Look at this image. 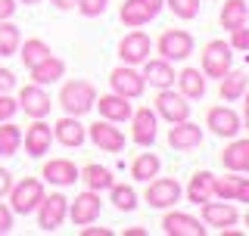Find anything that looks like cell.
Returning a JSON list of instances; mask_svg holds the SVG:
<instances>
[{
  "label": "cell",
  "mask_w": 249,
  "mask_h": 236,
  "mask_svg": "<svg viewBox=\"0 0 249 236\" xmlns=\"http://www.w3.org/2000/svg\"><path fill=\"white\" fill-rule=\"evenodd\" d=\"M56 103L62 106V112H66V115L81 118V115H88L90 109H93V103H97V87H93L90 81H84V78H72V81L62 84Z\"/></svg>",
  "instance_id": "1"
},
{
  "label": "cell",
  "mask_w": 249,
  "mask_h": 236,
  "mask_svg": "<svg viewBox=\"0 0 249 236\" xmlns=\"http://www.w3.org/2000/svg\"><path fill=\"white\" fill-rule=\"evenodd\" d=\"M10 208H13V215H31L37 205H41V199L47 196L44 190V180L41 177H22V180H13V186H10Z\"/></svg>",
  "instance_id": "2"
},
{
  "label": "cell",
  "mask_w": 249,
  "mask_h": 236,
  "mask_svg": "<svg viewBox=\"0 0 249 236\" xmlns=\"http://www.w3.org/2000/svg\"><path fill=\"white\" fill-rule=\"evenodd\" d=\"M181 196H184V190H181V184H178L175 177H159V174L153 180H146V190H143L146 205L159 208V211L175 208L178 202H181Z\"/></svg>",
  "instance_id": "3"
},
{
  "label": "cell",
  "mask_w": 249,
  "mask_h": 236,
  "mask_svg": "<svg viewBox=\"0 0 249 236\" xmlns=\"http://www.w3.org/2000/svg\"><path fill=\"white\" fill-rule=\"evenodd\" d=\"M193 47H196V41H193V34L184 31V28H165L159 34V41H156L159 56L168 59V62H184L193 53Z\"/></svg>",
  "instance_id": "4"
},
{
  "label": "cell",
  "mask_w": 249,
  "mask_h": 236,
  "mask_svg": "<svg viewBox=\"0 0 249 236\" xmlns=\"http://www.w3.org/2000/svg\"><path fill=\"white\" fill-rule=\"evenodd\" d=\"M199 68L206 78H224V72L233 68V53H231V44L224 41H209L202 47V59H199Z\"/></svg>",
  "instance_id": "5"
},
{
  "label": "cell",
  "mask_w": 249,
  "mask_h": 236,
  "mask_svg": "<svg viewBox=\"0 0 249 236\" xmlns=\"http://www.w3.org/2000/svg\"><path fill=\"white\" fill-rule=\"evenodd\" d=\"M35 215H37V227H41L44 233H53V230H59L62 221L69 218V199L62 193H50V196L41 199V205L35 208Z\"/></svg>",
  "instance_id": "6"
},
{
  "label": "cell",
  "mask_w": 249,
  "mask_h": 236,
  "mask_svg": "<svg viewBox=\"0 0 249 236\" xmlns=\"http://www.w3.org/2000/svg\"><path fill=\"white\" fill-rule=\"evenodd\" d=\"M109 87H112V93H119V97H128V100H137L143 97L146 90V81L143 75L137 72V66H115L112 72H109Z\"/></svg>",
  "instance_id": "7"
},
{
  "label": "cell",
  "mask_w": 249,
  "mask_h": 236,
  "mask_svg": "<svg viewBox=\"0 0 249 236\" xmlns=\"http://www.w3.org/2000/svg\"><path fill=\"white\" fill-rule=\"evenodd\" d=\"M131 140H134L137 146L150 149L156 143V134H159V115H156V109L150 106H140L131 112Z\"/></svg>",
  "instance_id": "8"
},
{
  "label": "cell",
  "mask_w": 249,
  "mask_h": 236,
  "mask_svg": "<svg viewBox=\"0 0 249 236\" xmlns=\"http://www.w3.org/2000/svg\"><path fill=\"white\" fill-rule=\"evenodd\" d=\"M162 6H165V0H124L119 10V19L128 28H143L146 22H153L162 13Z\"/></svg>",
  "instance_id": "9"
},
{
  "label": "cell",
  "mask_w": 249,
  "mask_h": 236,
  "mask_svg": "<svg viewBox=\"0 0 249 236\" xmlns=\"http://www.w3.org/2000/svg\"><path fill=\"white\" fill-rule=\"evenodd\" d=\"M156 115L165 118L168 124H175V121H187V118H190V103H187V97H184L181 90L165 87V90L156 93Z\"/></svg>",
  "instance_id": "10"
},
{
  "label": "cell",
  "mask_w": 249,
  "mask_h": 236,
  "mask_svg": "<svg viewBox=\"0 0 249 236\" xmlns=\"http://www.w3.org/2000/svg\"><path fill=\"white\" fill-rule=\"evenodd\" d=\"M206 128L221 140H231L243 131V121H240V112L231 106H212L206 112Z\"/></svg>",
  "instance_id": "11"
},
{
  "label": "cell",
  "mask_w": 249,
  "mask_h": 236,
  "mask_svg": "<svg viewBox=\"0 0 249 236\" xmlns=\"http://www.w3.org/2000/svg\"><path fill=\"white\" fill-rule=\"evenodd\" d=\"M150 53H153V41H150V34H143L140 28L128 31L119 41V59L124 66H140L143 59H150Z\"/></svg>",
  "instance_id": "12"
},
{
  "label": "cell",
  "mask_w": 249,
  "mask_h": 236,
  "mask_svg": "<svg viewBox=\"0 0 249 236\" xmlns=\"http://www.w3.org/2000/svg\"><path fill=\"white\" fill-rule=\"evenodd\" d=\"M100 208H103V202H100V193L84 190V193H78L75 199H69V221H72L75 227L93 224V221L100 218Z\"/></svg>",
  "instance_id": "13"
},
{
  "label": "cell",
  "mask_w": 249,
  "mask_h": 236,
  "mask_svg": "<svg viewBox=\"0 0 249 236\" xmlns=\"http://www.w3.org/2000/svg\"><path fill=\"white\" fill-rule=\"evenodd\" d=\"M88 140L100 152H122L124 149V134L115 128V121H106V118H100L88 128Z\"/></svg>",
  "instance_id": "14"
},
{
  "label": "cell",
  "mask_w": 249,
  "mask_h": 236,
  "mask_svg": "<svg viewBox=\"0 0 249 236\" xmlns=\"http://www.w3.org/2000/svg\"><path fill=\"white\" fill-rule=\"evenodd\" d=\"M199 218L206 227H218V230H224V227H233L240 221V211L233 202H224V199H209L199 205Z\"/></svg>",
  "instance_id": "15"
},
{
  "label": "cell",
  "mask_w": 249,
  "mask_h": 236,
  "mask_svg": "<svg viewBox=\"0 0 249 236\" xmlns=\"http://www.w3.org/2000/svg\"><path fill=\"white\" fill-rule=\"evenodd\" d=\"M16 103H19V109L25 112L28 118H47L50 115V106H53V100H50V93H47L41 84H25V87L19 90V97H16Z\"/></svg>",
  "instance_id": "16"
},
{
  "label": "cell",
  "mask_w": 249,
  "mask_h": 236,
  "mask_svg": "<svg viewBox=\"0 0 249 236\" xmlns=\"http://www.w3.org/2000/svg\"><path fill=\"white\" fill-rule=\"evenodd\" d=\"M140 75H143V81L150 84V87L156 90H165V87H175V66H171L168 59H162V56H150V59H143L140 62Z\"/></svg>",
  "instance_id": "17"
},
{
  "label": "cell",
  "mask_w": 249,
  "mask_h": 236,
  "mask_svg": "<svg viewBox=\"0 0 249 236\" xmlns=\"http://www.w3.org/2000/svg\"><path fill=\"white\" fill-rule=\"evenodd\" d=\"M168 146L175 149V152H190V149L202 146V128L193 124L190 118H187V121H175L168 128Z\"/></svg>",
  "instance_id": "18"
},
{
  "label": "cell",
  "mask_w": 249,
  "mask_h": 236,
  "mask_svg": "<svg viewBox=\"0 0 249 236\" xmlns=\"http://www.w3.org/2000/svg\"><path fill=\"white\" fill-rule=\"evenodd\" d=\"M22 143H25V152L31 159H41V155H47L50 146H53V128L44 121V118H35V124L22 134Z\"/></svg>",
  "instance_id": "19"
},
{
  "label": "cell",
  "mask_w": 249,
  "mask_h": 236,
  "mask_svg": "<svg viewBox=\"0 0 249 236\" xmlns=\"http://www.w3.org/2000/svg\"><path fill=\"white\" fill-rule=\"evenodd\" d=\"M162 230H165L168 236H206V224H199V218L187 215V211H171V208H165Z\"/></svg>",
  "instance_id": "20"
},
{
  "label": "cell",
  "mask_w": 249,
  "mask_h": 236,
  "mask_svg": "<svg viewBox=\"0 0 249 236\" xmlns=\"http://www.w3.org/2000/svg\"><path fill=\"white\" fill-rule=\"evenodd\" d=\"M53 140L62 143V146H69V149H78L88 140V128H84L75 115H62L59 121L53 124Z\"/></svg>",
  "instance_id": "21"
},
{
  "label": "cell",
  "mask_w": 249,
  "mask_h": 236,
  "mask_svg": "<svg viewBox=\"0 0 249 236\" xmlns=\"http://www.w3.org/2000/svg\"><path fill=\"white\" fill-rule=\"evenodd\" d=\"M221 165L233 174H249V137H231V143L221 149Z\"/></svg>",
  "instance_id": "22"
},
{
  "label": "cell",
  "mask_w": 249,
  "mask_h": 236,
  "mask_svg": "<svg viewBox=\"0 0 249 236\" xmlns=\"http://www.w3.org/2000/svg\"><path fill=\"white\" fill-rule=\"evenodd\" d=\"M78 171L81 168H78L75 162H69V159H50V162H44L41 177L47 184H53V186H72L78 180Z\"/></svg>",
  "instance_id": "23"
},
{
  "label": "cell",
  "mask_w": 249,
  "mask_h": 236,
  "mask_svg": "<svg viewBox=\"0 0 249 236\" xmlns=\"http://www.w3.org/2000/svg\"><path fill=\"white\" fill-rule=\"evenodd\" d=\"M100 109V118H106V121H128L131 112H134V106H131L128 97H119V93H103V97H97V103H93Z\"/></svg>",
  "instance_id": "24"
},
{
  "label": "cell",
  "mask_w": 249,
  "mask_h": 236,
  "mask_svg": "<svg viewBox=\"0 0 249 236\" xmlns=\"http://www.w3.org/2000/svg\"><path fill=\"white\" fill-rule=\"evenodd\" d=\"M184 193H187V202H193V205H202V202L215 199V174L212 171H193Z\"/></svg>",
  "instance_id": "25"
},
{
  "label": "cell",
  "mask_w": 249,
  "mask_h": 236,
  "mask_svg": "<svg viewBox=\"0 0 249 236\" xmlns=\"http://www.w3.org/2000/svg\"><path fill=\"white\" fill-rule=\"evenodd\" d=\"M218 97L224 100V103H237L240 97L246 93L249 87V75L240 72V68H231V72H224V78H218Z\"/></svg>",
  "instance_id": "26"
},
{
  "label": "cell",
  "mask_w": 249,
  "mask_h": 236,
  "mask_svg": "<svg viewBox=\"0 0 249 236\" xmlns=\"http://www.w3.org/2000/svg\"><path fill=\"white\" fill-rule=\"evenodd\" d=\"M178 90L184 93L187 100H202L206 97V75H202V68H193V66H187L178 72Z\"/></svg>",
  "instance_id": "27"
},
{
  "label": "cell",
  "mask_w": 249,
  "mask_h": 236,
  "mask_svg": "<svg viewBox=\"0 0 249 236\" xmlns=\"http://www.w3.org/2000/svg\"><path fill=\"white\" fill-rule=\"evenodd\" d=\"M218 22H221L224 31H233L240 25L249 22V3L246 0H224L221 10H218Z\"/></svg>",
  "instance_id": "28"
},
{
  "label": "cell",
  "mask_w": 249,
  "mask_h": 236,
  "mask_svg": "<svg viewBox=\"0 0 249 236\" xmlns=\"http://www.w3.org/2000/svg\"><path fill=\"white\" fill-rule=\"evenodd\" d=\"M78 180H81V184L88 186V190H93V193H103V190H109V186L115 184L112 171L103 168V165H97V162L84 165V168L78 171Z\"/></svg>",
  "instance_id": "29"
},
{
  "label": "cell",
  "mask_w": 249,
  "mask_h": 236,
  "mask_svg": "<svg viewBox=\"0 0 249 236\" xmlns=\"http://www.w3.org/2000/svg\"><path fill=\"white\" fill-rule=\"evenodd\" d=\"M28 72H31V81H35V84L47 87V84H56L59 78L66 75V62H62L59 56H53V53H50V56H47L44 62H37L35 68H28Z\"/></svg>",
  "instance_id": "30"
},
{
  "label": "cell",
  "mask_w": 249,
  "mask_h": 236,
  "mask_svg": "<svg viewBox=\"0 0 249 236\" xmlns=\"http://www.w3.org/2000/svg\"><path fill=\"white\" fill-rule=\"evenodd\" d=\"M16 53H19V59H22V66H25V68H35L37 62H44L53 50H50V44H47L44 37H28L25 44H19V50H16Z\"/></svg>",
  "instance_id": "31"
},
{
  "label": "cell",
  "mask_w": 249,
  "mask_h": 236,
  "mask_svg": "<svg viewBox=\"0 0 249 236\" xmlns=\"http://www.w3.org/2000/svg\"><path fill=\"white\" fill-rule=\"evenodd\" d=\"M162 171V159L156 152H140L134 162H131V177L140 180V184H146V180H153L156 174Z\"/></svg>",
  "instance_id": "32"
},
{
  "label": "cell",
  "mask_w": 249,
  "mask_h": 236,
  "mask_svg": "<svg viewBox=\"0 0 249 236\" xmlns=\"http://www.w3.org/2000/svg\"><path fill=\"white\" fill-rule=\"evenodd\" d=\"M109 202L119 211H134L137 208V190L131 184H112L109 186Z\"/></svg>",
  "instance_id": "33"
},
{
  "label": "cell",
  "mask_w": 249,
  "mask_h": 236,
  "mask_svg": "<svg viewBox=\"0 0 249 236\" xmlns=\"http://www.w3.org/2000/svg\"><path fill=\"white\" fill-rule=\"evenodd\" d=\"M22 44V31L16 22H0V56H16V50H19Z\"/></svg>",
  "instance_id": "34"
},
{
  "label": "cell",
  "mask_w": 249,
  "mask_h": 236,
  "mask_svg": "<svg viewBox=\"0 0 249 236\" xmlns=\"http://www.w3.org/2000/svg\"><path fill=\"white\" fill-rule=\"evenodd\" d=\"M22 146V131L13 121H0V155H16Z\"/></svg>",
  "instance_id": "35"
},
{
  "label": "cell",
  "mask_w": 249,
  "mask_h": 236,
  "mask_svg": "<svg viewBox=\"0 0 249 236\" xmlns=\"http://www.w3.org/2000/svg\"><path fill=\"white\" fill-rule=\"evenodd\" d=\"M237 186H240V174H233V171H228L224 177H215V199L233 202L237 199Z\"/></svg>",
  "instance_id": "36"
},
{
  "label": "cell",
  "mask_w": 249,
  "mask_h": 236,
  "mask_svg": "<svg viewBox=\"0 0 249 236\" xmlns=\"http://www.w3.org/2000/svg\"><path fill=\"white\" fill-rule=\"evenodd\" d=\"M165 6L184 22H193L199 16V0H165Z\"/></svg>",
  "instance_id": "37"
},
{
  "label": "cell",
  "mask_w": 249,
  "mask_h": 236,
  "mask_svg": "<svg viewBox=\"0 0 249 236\" xmlns=\"http://www.w3.org/2000/svg\"><path fill=\"white\" fill-rule=\"evenodd\" d=\"M106 6H109V0H78L75 10L81 16H88V19H97V16L106 13Z\"/></svg>",
  "instance_id": "38"
},
{
  "label": "cell",
  "mask_w": 249,
  "mask_h": 236,
  "mask_svg": "<svg viewBox=\"0 0 249 236\" xmlns=\"http://www.w3.org/2000/svg\"><path fill=\"white\" fill-rule=\"evenodd\" d=\"M231 50H240V53H249V25H240L231 31Z\"/></svg>",
  "instance_id": "39"
},
{
  "label": "cell",
  "mask_w": 249,
  "mask_h": 236,
  "mask_svg": "<svg viewBox=\"0 0 249 236\" xmlns=\"http://www.w3.org/2000/svg\"><path fill=\"white\" fill-rule=\"evenodd\" d=\"M19 112V103L10 93H0V121H13V115Z\"/></svg>",
  "instance_id": "40"
},
{
  "label": "cell",
  "mask_w": 249,
  "mask_h": 236,
  "mask_svg": "<svg viewBox=\"0 0 249 236\" xmlns=\"http://www.w3.org/2000/svg\"><path fill=\"white\" fill-rule=\"evenodd\" d=\"M13 221H16L13 208L6 205V202H0V236H6V233L13 230Z\"/></svg>",
  "instance_id": "41"
},
{
  "label": "cell",
  "mask_w": 249,
  "mask_h": 236,
  "mask_svg": "<svg viewBox=\"0 0 249 236\" xmlns=\"http://www.w3.org/2000/svg\"><path fill=\"white\" fill-rule=\"evenodd\" d=\"M13 87H16V75L10 72V68L0 66V93H10Z\"/></svg>",
  "instance_id": "42"
},
{
  "label": "cell",
  "mask_w": 249,
  "mask_h": 236,
  "mask_svg": "<svg viewBox=\"0 0 249 236\" xmlns=\"http://www.w3.org/2000/svg\"><path fill=\"white\" fill-rule=\"evenodd\" d=\"M16 16V0H0V22L13 19Z\"/></svg>",
  "instance_id": "43"
},
{
  "label": "cell",
  "mask_w": 249,
  "mask_h": 236,
  "mask_svg": "<svg viewBox=\"0 0 249 236\" xmlns=\"http://www.w3.org/2000/svg\"><path fill=\"white\" fill-rule=\"evenodd\" d=\"M10 186H13V174H10L6 168H0V199L10 193Z\"/></svg>",
  "instance_id": "44"
},
{
  "label": "cell",
  "mask_w": 249,
  "mask_h": 236,
  "mask_svg": "<svg viewBox=\"0 0 249 236\" xmlns=\"http://www.w3.org/2000/svg\"><path fill=\"white\" fill-rule=\"evenodd\" d=\"M233 202H246L249 205V177H240V186H237V199Z\"/></svg>",
  "instance_id": "45"
},
{
  "label": "cell",
  "mask_w": 249,
  "mask_h": 236,
  "mask_svg": "<svg viewBox=\"0 0 249 236\" xmlns=\"http://www.w3.org/2000/svg\"><path fill=\"white\" fill-rule=\"evenodd\" d=\"M81 236H112V230H106V227H90V224H84Z\"/></svg>",
  "instance_id": "46"
},
{
  "label": "cell",
  "mask_w": 249,
  "mask_h": 236,
  "mask_svg": "<svg viewBox=\"0 0 249 236\" xmlns=\"http://www.w3.org/2000/svg\"><path fill=\"white\" fill-rule=\"evenodd\" d=\"M240 100H243V115H240V121H243V131H249V87Z\"/></svg>",
  "instance_id": "47"
},
{
  "label": "cell",
  "mask_w": 249,
  "mask_h": 236,
  "mask_svg": "<svg viewBox=\"0 0 249 236\" xmlns=\"http://www.w3.org/2000/svg\"><path fill=\"white\" fill-rule=\"evenodd\" d=\"M53 6H56V10H62V13H69V10H75V3L78 0H50Z\"/></svg>",
  "instance_id": "48"
},
{
  "label": "cell",
  "mask_w": 249,
  "mask_h": 236,
  "mask_svg": "<svg viewBox=\"0 0 249 236\" xmlns=\"http://www.w3.org/2000/svg\"><path fill=\"white\" fill-rule=\"evenodd\" d=\"M146 230H140V227H131V230H124V236H143Z\"/></svg>",
  "instance_id": "49"
},
{
  "label": "cell",
  "mask_w": 249,
  "mask_h": 236,
  "mask_svg": "<svg viewBox=\"0 0 249 236\" xmlns=\"http://www.w3.org/2000/svg\"><path fill=\"white\" fill-rule=\"evenodd\" d=\"M16 3H25V6H35V3H41V0H16Z\"/></svg>",
  "instance_id": "50"
},
{
  "label": "cell",
  "mask_w": 249,
  "mask_h": 236,
  "mask_svg": "<svg viewBox=\"0 0 249 236\" xmlns=\"http://www.w3.org/2000/svg\"><path fill=\"white\" fill-rule=\"evenodd\" d=\"M243 224H246V227H249V208H246V215H243Z\"/></svg>",
  "instance_id": "51"
}]
</instances>
